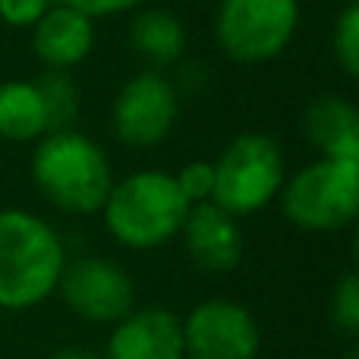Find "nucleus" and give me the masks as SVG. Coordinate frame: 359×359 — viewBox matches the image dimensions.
Wrapping results in <instances>:
<instances>
[{
    "label": "nucleus",
    "mask_w": 359,
    "mask_h": 359,
    "mask_svg": "<svg viewBox=\"0 0 359 359\" xmlns=\"http://www.w3.org/2000/svg\"><path fill=\"white\" fill-rule=\"evenodd\" d=\"M0 136L13 142H32L48 136V114L35 82H0Z\"/></svg>",
    "instance_id": "15"
},
{
    "label": "nucleus",
    "mask_w": 359,
    "mask_h": 359,
    "mask_svg": "<svg viewBox=\"0 0 359 359\" xmlns=\"http://www.w3.org/2000/svg\"><path fill=\"white\" fill-rule=\"evenodd\" d=\"M67 268L63 240L48 221L22 208L0 211V309L44 303Z\"/></svg>",
    "instance_id": "1"
},
{
    "label": "nucleus",
    "mask_w": 359,
    "mask_h": 359,
    "mask_svg": "<svg viewBox=\"0 0 359 359\" xmlns=\"http://www.w3.org/2000/svg\"><path fill=\"white\" fill-rule=\"evenodd\" d=\"M50 359H104V356L92 353V350H82V347H63L57 353H50Z\"/></svg>",
    "instance_id": "22"
},
{
    "label": "nucleus",
    "mask_w": 359,
    "mask_h": 359,
    "mask_svg": "<svg viewBox=\"0 0 359 359\" xmlns=\"http://www.w3.org/2000/svg\"><path fill=\"white\" fill-rule=\"evenodd\" d=\"M186 252L202 271L227 274L243 262V230L233 215L217 208L215 202L192 205L183 224Z\"/></svg>",
    "instance_id": "11"
},
{
    "label": "nucleus",
    "mask_w": 359,
    "mask_h": 359,
    "mask_svg": "<svg viewBox=\"0 0 359 359\" xmlns=\"http://www.w3.org/2000/svg\"><path fill=\"white\" fill-rule=\"evenodd\" d=\"M95 48V22L82 13L54 4L35 25H32V50L48 69L67 73L82 63Z\"/></svg>",
    "instance_id": "12"
},
{
    "label": "nucleus",
    "mask_w": 359,
    "mask_h": 359,
    "mask_svg": "<svg viewBox=\"0 0 359 359\" xmlns=\"http://www.w3.org/2000/svg\"><path fill=\"white\" fill-rule=\"evenodd\" d=\"M177 114V86L158 69H142L130 76L114 98V133L133 149H151L170 136Z\"/></svg>",
    "instance_id": "7"
},
{
    "label": "nucleus",
    "mask_w": 359,
    "mask_h": 359,
    "mask_svg": "<svg viewBox=\"0 0 359 359\" xmlns=\"http://www.w3.org/2000/svg\"><path fill=\"white\" fill-rule=\"evenodd\" d=\"M284 215L293 227L309 233H334L356 221L359 161L318 158L284 183Z\"/></svg>",
    "instance_id": "4"
},
{
    "label": "nucleus",
    "mask_w": 359,
    "mask_h": 359,
    "mask_svg": "<svg viewBox=\"0 0 359 359\" xmlns=\"http://www.w3.org/2000/svg\"><path fill=\"white\" fill-rule=\"evenodd\" d=\"M299 25V0H221L215 16L217 44L240 63H262L290 44Z\"/></svg>",
    "instance_id": "6"
},
{
    "label": "nucleus",
    "mask_w": 359,
    "mask_h": 359,
    "mask_svg": "<svg viewBox=\"0 0 359 359\" xmlns=\"http://www.w3.org/2000/svg\"><path fill=\"white\" fill-rule=\"evenodd\" d=\"M180 192L189 205H202L211 202V192H215V168L211 161H189L174 174Z\"/></svg>",
    "instance_id": "19"
},
{
    "label": "nucleus",
    "mask_w": 359,
    "mask_h": 359,
    "mask_svg": "<svg viewBox=\"0 0 359 359\" xmlns=\"http://www.w3.org/2000/svg\"><path fill=\"white\" fill-rule=\"evenodd\" d=\"M331 50L334 60L347 76L359 73V4H347L334 19V32H331Z\"/></svg>",
    "instance_id": "17"
},
{
    "label": "nucleus",
    "mask_w": 359,
    "mask_h": 359,
    "mask_svg": "<svg viewBox=\"0 0 359 359\" xmlns=\"http://www.w3.org/2000/svg\"><path fill=\"white\" fill-rule=\"evenodd\" d=\"M104 359H186L180 316L164 306L133 309L114 325Z\"/></svg>",
    "instance_id": "10"
},
{
    "label": "nucleus",
    "mask_w": 359,
    "mask_h": 359,
    "mask_svg": "<svg viewBox=\"0 0 359 359\" xmlns=\"http://www.w3.org/2000/svg\"><path fill=\"white\" fill-rule=\"evenodd\" d=\"M57 290L76 316L95 325H117L136 309V287L130 274L117 262L98 255L67 262Z\"/></svg>",
    "instance_id": "9"
},
{
    "label": "nucleus",
    "mask_w": 359,
    "mask_h": 359,
    "mask_svg": "<svg viewBox=\"0 0 359 359\" xmlns=\"http://www.w3.org/2000/svg\"><path fill=\"white\" fill-rule=\"evenodd\" d=\"M35 86L41 92L44 114H48V133L69 130L79 114V95H76L73 79L60 69H48L41 79H35Z\"/></svg>",
    "instance_id": "16"
},
{
    "label": "nucleus",
    "mask_w": 359,
    "mask_h": 359,
    "mask_svg": "<svg viewBox=\"0 0 359 359\" xmlns=\"http://www.w3.org/2000/svg\"><path fill=\"white\" fill-rule=\"evenodd\" d=\"M130 44L136 54H142L151 67H170L183 57L186 32L177 13L164 6H151L133 16L130 22Z\"/></svg>",
    "instance_id": "14"
},
{
    "label": "nucleus",
    "mask_w": 359,
    "mask_h": 359,
    "mask_svg": "<svg viewBox=\"0 0 359 359\" xmlns=\"http://www.w3.org/2000/svg\"><path fill=\"white\" fill-rule=\"evenodd\" d=\"M331 318H334V328H341L347 337L359 334V278H356V271H347L334 284V293H331Z\"/></svg>",
    "instance_id": "18"
},
{
    "label": "nucleus",
    "mask_w": 359,
    "mask_h": 359,
    "mask_svg": "<svg viewBox=\"0 0 359 359\" xmlns=\"http://www.w3.org/2000/svg\"><path fill=\"white\" fill-rule=\"evenodd\" d=\"M180 328L186 359H255L262 347L259 322L233 299H205L180 318Z\"/></svg>",
    "instance_id": "8"
},
{
    "label": "nucleus",
    "mask_w": 359,
    "mask_h": 359,
    "mask_svg": "<svg viewBox=\"0 0 359 359\" xmlns=\"http://www.w3.org/2000/svg\"><path fill=\"white\" fill-rule=\"evenodd\" d=\"M54 4H63L69 10L82 13V16L95 19V16H114V13H126L133 6H139L142 0H54Z\"/></svg>",
    "instance_id": "21"
},
{
    "label": "nucleus",
    "mask_w": 359,
    "mask_h": 359,
    "mask_svg": "<svg viewBox=\"0 0 359 359\" xmlns=\"http://www.w3.org/2000/svg\"><path fill=\"white\" fill-rule=\"evenodd\" d=\"M192 205L183 198L174 174L136 170L111 186L104 205V227L123 246L158 249L183 230Z\"/></svg>",
    "instance_id": "2"
},
{
    "label": "nucleus",
    "mask_w": 359,
    "mask_h": 359,
    "mask_svg": "<svg viewBox=\"0 0 359 359\" xmlns=\"http://www.w3.org/2000/svg\"><path fill=\"white\" fill-rule=\"evenodd\" d=\"M50 6L54 0H0V19L16 29H32Z\"/></svg>",
    "instance_id": "20"
},
{
    "label": "nucleus",
    "mask_w": 359,
    "mask_h": 359,
    "mask_svg": "<svg viewBox=\"0 0 359 359\" xmlns=\"http://www.w3.org/2000/svg\"><path fill=\"white\" fill-rule=\"evenodd\" d=\"M344 359H359V353H356V350H347V353H344Z\"/></svg>",
    "instance_id": "23"
},
{
    "label": "nucleus",
    "mask_w": 359,
    "mask_h": 359,
    "mask_svg": "<svg viewBox=\"0 0 359 359\" xmlns=\"http://www.w3.org/2000/svg\"><path fill=\"white\" fill-rule=\"evenodd\" d=\"M303 133L322 158L359 161V111L353 101L322 95L303 114Z\"/></svg>",
    "instance_id": "13"
},
{
    "label": "nucleus",
    "mask_w": 359,
    "mask_h": 359,
    "mask_svg": "<svg viewBox=\"0 0 359 359\" xmlns=\"http://www.w3.org/2000/svg\"><path fill=\"white\" fill-rule=\"evenodd\" d=\"M32 180L35 186L69 215L101 211L114 186L111 161L95 139L76 130L48 133L38 139L32 155Z\"/></svg>",
    "instance_id": "3"
},
{
    "label": "nucleus",
    "mask_w": 359,
    "mask_h": 359,
    "mask_svg": "<svg viewBox=\"0 0 359 359\" xmlns=\"http://www.w3.org/2000/svg\"><path fill=\"white\" fill-rule=\"evenodd\" d=\"M211 202L227 215H252L284 189V151L265 133H243L221 151Z\"/></svg>",
    "instance_id": "5"
}]
</instances>
